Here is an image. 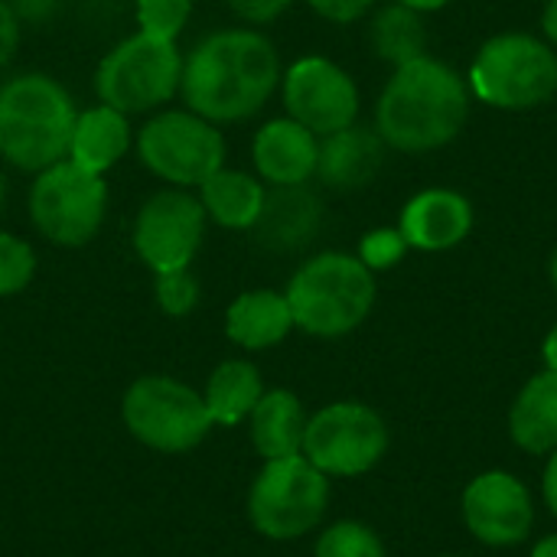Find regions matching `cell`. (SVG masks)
<instances>
[{"label": "cell", "mask_w": 557, "mask_h": 557, "mask_svg": "<svg viewBox=\"0 0 557 557\" xmlns=\"http://www.w3.org/2000/svg\"><path fill=\"white\" fill-rule=\"evenodd\" d=\"M20 29H23V23L16 20V13L10 10V3H7V0H0V69L16 55Z\"/></svg>", "instance_id": "cell-33"}, {"label": "cell", "mask_w": 557, "mask_h": 557, "mask_svg": "<svg viewBox=\"0 0 557 557\" xmlns=\"http://www.w3.org/2000/svg\"><path fill=\"white\" fill-rule=\"evenodd\" d=\"M251 418V441L264 460H287L304 454L307 414L290 392H268L255 405Z\"/></svg>", "instance_id": "cell-22"}, {"label": "cell", "mask_w": 557, "mask_h": 557, "mask_svg": "<svg viewBox=\"0 0 557 557\" xmlns=\"http://www.w3.org/2000/svg\"><path fill=\"white\" fill-rule=\"evenodd\" d=\"M463 519L483 545H519L529 539L535 509L529 490L509 473H483L463 493Z\"/></svg>", "instance_id": "cell-14"}, {"label": "cell", "mask_w": 557, "mask_h": 557, "mask_svg": "<svg viewBox=\"0 0 557 557\" xmlns=\"http://www.w3.org/2000/svg\"><path fill=\"white\" fill-rule=\"evenodd\" d=\"M385 163V140L372 127L349 124L336 134H326L320 140V160L317 176L330 189H362L375 180V173Z\"/></svg>", "instance_id": "cell-18"}, {"label": "cell", "mask_w": 557, "mask_h": 557, "mask_svg": "<svg viewBox=\"0 0 557 557\" xmlns=\"http://www.w3.org/2000/svg\"><path fill=\"white\" fill-rule=\"evenodd\" d=\"M294 330V313L284 294L274 290H248L225 313V333L232 343L245 349L277 346Z\"/></svg>", "instance_id": "cell-20"}, {"label": "cell", "mask_w": 557, "mask_h": 557, "mask_svg": "<svg viewBox=\"0 0 557 557\" xmlns=\"http://www.w3.org/2000/svg\"><path fill=\"white\" fill-rule=\"evenodd\" d=\"M277 85L281 55L258 29H215L183 59V101L212 124L255 117Z\"/></svg>", "instance_id": "cell-1"}, {"label": "cell", "mask_w": 557, "mask_h": 557, "mask_svg": "<svg viewBox=\"0 0 557 557\" xmlns=\"http://www.w3.org/2000/svg\"><path fill=\"white\" fill-rule=\"evenodd\" d=\"M388 447L382 418L356 401L323 408L307 421L304 457L326 476H359L372 470Z\"/></svg>", "instance_id": "cell-11"}, {"label": "cell", "mask_w": 557, "mask_h": 557, "mask_svg": "<svg viewBox=\"0 0 557 557\" xmlns=\"http://www.w3.org/2000/svg\"><path fill=\"white\" fill-rule=\"evenodd\" d=\"M326 499V473H320L304 454L287 460H268V467L251 486L248 516L261 535L274 542H290L307 535L323 519Z\"/></svg>", "instance_id": "cell-9"}, {"label": "cell", "mask_w": 557, "mask_h": 557, "mask_svg": "<svg viewBox=\"0 0 557 557\" xmlns=\"http://www.w3.org/2000/svg\"><path fill=\"white\" fill-rule=\"evenodd\" d=\"M121 411L127 431L163 454L193 450L212 428L206 398L163 375L137 379L127 388Z\"/></svg>", "instance_id": "cell-10"}, {"label": "cell", "mask_w": 557, "mask_h": 557, "mask_svg": "<svg viewBox=\"0 0 557 557\" xmlns=\"http://www.w3.org/2000/svg\"><path fill=\"white\" fill-rule=\"evenodd\" d=\"M476 98L503 111H529L557 95V55L535 36L506 33L490 39L470 72Z\"/></svg>", "instance_id": "cell-6"}, {"label": "cell", "mask_w": 557, "mask_h": 557, "mask_svg": "<svg viewBox=\"0 0 557 557\" xmlns=\"http://www.w3.org/2000/svg\"><path fill=\"white\" fill-rule=\"evenodd\" d=\"M323 20H333V23H352L359 16H366L372 10L375 0H307Z\"/></svg>", "instance_id": "cell-32"}, {"label": "cell", "mask_w": 557, "mask_h": 557, "mask_svg": "<svg viewBox=\"0 0 557 557\" xmlns=\"http://www.w3.org/2000/svg\"><path fill=\"white\" fill-rule=\"evenodd\" d=\"M470 228H473V209L454 189L418 193L405 206L398 225L408 248H421V251H447L460 245L470 235Z\"/></svg>", "instance_id": "cell-17"}, {"label": "cell", "mask_w": 557, "mask_h": 557, "mask_svg": "<svg viewBox=\"0 0 557 557\" xmlns=\"http://www.w3.org/2000/svg\"><path fill=\"white\" fill-rule=\"evenodd\" d=\"M199 202L206 209V219H212L222 228H238V232H251L261 206H264V186L258 176L242 173V170H215L209 180H202L199 186Z\"/></svg>", "instance_id": "cell-21"}, {"label": "cell", "mask_w": 557, "mask_h": 557, "mask_svg": "<svg viewBox=\"0 0 557 557\" xmlns=\"http://www.w3.org/2000/svg\"><path fill=\"white\" fill-rule=\"evenodd\" d=\"M225 3L235 16H242L245 23H258V26L277 20L290 7V0H225Z\"/></svg>", "instance_id": "cell-31"}, {"label": "cell", "mask_w": 557, "mask_h": 557, "mask_svg": "<svg viewBox=\"0 0 557 557\" xmlns=\"http://www.w3.org/2000/svg\"><path fill=\"white\" fill-rule=\"evenodd\" d=\"M545 366L557 372V323L555 330L548 333V339H545Z\"/></svg>", "instance_id": "cell-37"}, {"label": "cell", "mask_w": 557, "mask_h": 557, "mask_svg": "<svg viewBox=\"0 0 557 557\" xmlns=\"http://www.w3.org/2000/svg\"><path fill=\"white\" fill-rule=\"evenodd\" d=\"M108 215V183L69 157L36 173L29 189V219L42 238L62 248L88 245Z\"/></svg>", "instance_id": "cell-7"}, {"label": "cell", "mask_w": 557, "mask_h": 557, "mask_svg": "<svg viewBox=\"0 0 557 557\" xmlns=\"http://www.w3.org/2000/svg\"><path fill=\"white\" fill-rule=\"evenodd\" d=\"M157 304L170 317H186L199 304V281L193 277L189 268L176 271H160L157 274Z\"/></svg>", "instance_id": "cell-29"}, {"label": "cell", "mask_w": 557, "mask_h": 557, "mask_svg": "<svg viewBox=\"0 0 557 557\" xmlns=\"http://www.w3.org/2000/svg\"><path fill=\"white\" fill-rule=\"evenodd\" d=\"M372 46L382 59L405 65L411 59L428 55V29L418 16V10L405 7V3H392L385 7L375 23H372Z\"/></svg>", "instance_id": "cell-25"}, {"label": "cell", "mask_w": 557, "mask_h": 557, "mask_svg": "<svg viewBox=\"0 0 557 557\" xmlns=\"http://www.w3.org/2000/svg\"><path fill=\"white\" fill-rule=\"evenodd\" d=\"M545 503L557 516V450H552V460H548V470H545Z\"/></svg>", "instance_id": "cell-35"}, {"label": "cell", "mask_w": 557, "mask_h": 557, "mask_svg": "<svg viewBox=\"0 0 557 557\" xmlns=\"http://www.w3.org/2000/svg\"><path fill=\"white\" fill-rule=\"evenodd\" d=\"M183 55L173 39L134 33L121 39L95 72V95L121 114H144L180 91Z\"/></svg>", "instance_id": "cell-5"}, {"label": "cell", "mask_w": 557, "mask_h": 557, "mask_svg": "<svg viewBox=\"0 0 557 557\" xmlns=\"http://www.w3.org/2000/svg\"><path fill=\"white\" fill-rule=\"evenodd\" d=\"M532 557H557V535H548V539H542V542L535 545Z\"/></svg>", "instance_id": "cell-39"}, {"label": "cell", "mask_w": 557, "mask_h": 557, "mask_svg": "<svg viewBox=\"0 0 557 557\" xmlns=\"http://www.w3.org/2000/svg\"><path fill=\"white\" fill-rule=\"evenodd\" d=\"M317 557H385V552L372 529L359 522H339L317 542Z\"/></svg>", "instance_id": "cell-27"}, {"label": "cell", "mask_w": 557, "mask_h": 557, "mask_svg": "<svg viewBox=\"0 0 557 557\" xmlns=\"http://www.w3.org/2000/svg\"><path fill=\"white\" fill-rule=\"evenodd\" d=\"M261 375L251 362H242V359H232V362H222L212 379H209V388H206V408H209V418L212 424H238L245 421L255 405L261 401Z\"/></svg>", "instance_id": "cell-24"}, {"label": "cell", "mask_w": 557, "mask_h": 557, "mask_svg": "<svg viewBox=\"0 0 557 557\" xmlns=\"http://www.w3.org/2000/svg\"><path fill=\"white\" fill-rule=\"evenodd\" d=\"M470 91L463 78L431 59H411L395 65L379 108H375V131L382 140L405 153H424L450 144L467 121Z\"/></svg>", "instance_id": "cell-2"}, {"label": "cell", "mask_w": 557, "mask_h": 557, "mask_svg": "<svg viewBox=\"0 0 557 557\" xmlns=\"http://www.w3.org/2000/svg\"><path fill=\"white\" fill-rule=\"evenodd\" d=\"M131 150V124L127 114L95 104L88 111H78L72 144H69V160L91 170V173H108L124 153Z\"/></svg>", "instance_id": "cell-19"}, {"label": "cell", "mask_w": 557, "mask_h": 557, "mask_svg": "<svg viewBox=\"0 0 557 557\" xmlns=\"http://www.w3.org/2000/svg\"><path fill=\"white\" fill-rule=\"evenodd\" d=\"M251 160L258 176L271 186H300L317 176L320 137L294 117H277L255 134Z\"/></svg>", "instance_id": "cell-16"}, {"label": "cell", "mask_w": 557, "mask_h": 557, "mask_svg": "<svg viewBox=\"0 0 557 557\" xmlns=\"http://www.w3.org/2000/svg\"><path fill=\"white\" fill-rule=\"evenodd\" d=\"M36 274V255L33 248L10 235V232H0V297H13L20 294Z\"/></svg>", "instance_id": "cell-28"}, {"label": "cell", "mask_w": 557, "mask_h": 557, "mask_svg": "<svg viewBox=\"0 0 557 557\" xmlns=\"http://www.w3.org/2000/svg\"><path fill=\"white\" fill-rule=\"evenodd\" d=\"M75 121L78 108L52 75L23 72L0 85V157L23 173L65 160Z\"/></svg>", "instance_id": "cell-3"}, {"label": "cell", "mask_w": 557, "mask_h": 557, "mask_svg": "<svg viewBox=\"0 0 557 557\" xmlns=\"http://www.w3.org/2000/svg\"><path fill=\"white\" fill-rule=\"evenodd\" d=\"M398 3H405V7H411V10H418V13H428V10H441V7H447L450 0H398Z\"/></svg>", "instance_id": "cell-38"}, {"label": "cell", "mask_w": 557, "mask_h": 557, "mask_svg": "<svg viewBox=\"0 0 557 557\" xmlns=\"http://www.w3.org/2000/svg\"><path fill=\"white\" fill-rule=\"evenodd\" d=\"M323 225V202L320 196L300 186H274L264 193V206L251 225V235L268 251H300L307 248Z\"/></svg>", "instance_id": "cell-15"}, {"label": "cell", "mask_w": 557, "mask_h": 557, "mask_svg": "<svg viewBox=\"0 0 557 557\" xmlns=\"http://www.w3.org/2000/svg\"><path fill=\"white\" fill-rule=\"evenodd\" d=\"M3 193H7V183H3V173H0V206H3Z\"/></svg>", "instance_id": "cell-41"}, {"label": "cell", "mask_w": 557, "mask_h": 557, "mask_svg": "<svg viewBox=\"0 0 557 557\" xmlns=\"http://www.w3.org/2000/svg\"><path fill=\"white\" fill-rule=\"evenodd\" d=\"M10 10L16 13L20 23H33V26H42L55 16L59 10V0H7Z\"/></svg>", "instance_id": "cell-34"}, {"label": "cell", "mask_w": 557, "mask_h": 557, "mask_svg": "<svg viewBox=\"0 0 557 557\" xmlns=\"http://www.w3.org/2000/svg\"><path fill=\"white\" fill-rule=\"evenodd\" d=\"M193 0H134V16L140 33L157 36V39H173L183 33L189 23Z\"/></svg>", "instance_id": "cell-26"}, {"label": "cell", "mask_w": 557, "mask_h": 557, "mask_svg": "<svg viewBox=\"0 0 557 557\" xmlns=\"http://www.w3.org/2000/svg\"><path fill=\"white\" fill-rule=\"evenodd\" d=\"M287 304L294 326L310 336H346L352 333L375 304V277L362 258L326 251L300 264L287 284Z\"/></svg>", "instance_id": "cell-4"}, {"label": "cell", "mask_w": 557, "mask_h": 557, "mask_svg": "<svg viewBox=\"0 0 557 557\" xmlns=\"http://www.w3.org/2000/svg\"><path fill=\"white\" fill-rule=\"evenodd\" d=\"M552 281H555V287H557V251H555V258H552Z\"/></svg>", "instance_id": "cell-40"}, {"label": "cell", "mask_w": 557, "mask_h": 557, "mask_svg": "<svg viewBox=\"0 0 557 557\" xmlns=\"http://www.w3.org/2000/svg\"><path fill=\"white\" fill-rule=\"evenodd\" d=\"M512 441L529 454L557 450V372H542L529 379L509 414Z\"/></svg>", "instance_id": "cell-23"}, {"label": "cell", "mask_w": 557, "mask_h": 557, "mask_svg": "<svg viewBox=\"0 0 557 557\" xmlns=\"http://www.w3.org/2000/svg\"><path fill=\"white\" fill-rule=\"evenodd\" d=\"M405 248H408V242H405V235L398 232V228H382V232H372V235H366V242H362V264L369 268V271H382V268H392V264H398L401 261V255H405Z\"/></svg>", "instance_id": "cell-30"}, {"label": "cell", "mask_w": 557, "mask_h": 557, "mask_svg": "<svg viewBox=\"0 0 557 557\" xmlns=\"http://www.w3.org/2000/svg\"><path fill=\"white\" fill-rule=\"evenodd\" d=\"M206 222L209 219L199 196L176 186L160 189L140 206L134 219V251L153 274L189 268L202 245Z\"/></svg>", "instance_id": "cell-12"}, {"label": "cell", "mask_w": 557, "mask_h": 557, "mask_svg": "<svg viewBox=\"0 0 557 557\" xmlns=\"http://www.w3.org/2000/svg\"><path fill=\"white\" fill-rule=\"evenodd\" d=\"M140 163L176 189L199 186L215 170L225 166V137L222 131L186 111H160L137 134Z\"/></svg>", "instance_id": "cell-8"}, {"label": "cell", "mask_w": 557, "mask_h": 557, "mask_svg": "<svg viewBox=\"0 0 557 557\" xmlns=\"http://www.w3.org/2000/svg\"><path fill=\"white\" fill-rule=\"evenodd\" d=\"M284 82V108L287 117L313 131L317 137L336 134L356 124L359 114V88L336 62L323 55H307L281 75Z\"/></svg>", "instance_id": "cell-13"}, {"label": "cell", "mask_w": 557, "mask_h": 557, "mask_svg": "<svg viewBox=\"0 0 557 557\" xmlns=\"http://www.w3.org/2000/svg\"><path fill=\"white\" fill-rule=\"evenodd\" d=\"M542 26H545V33H548V39L557 46V0H548V7H545V16H542Z\"/></svg>", "instance_id": "cell-36"}]
</instances>
